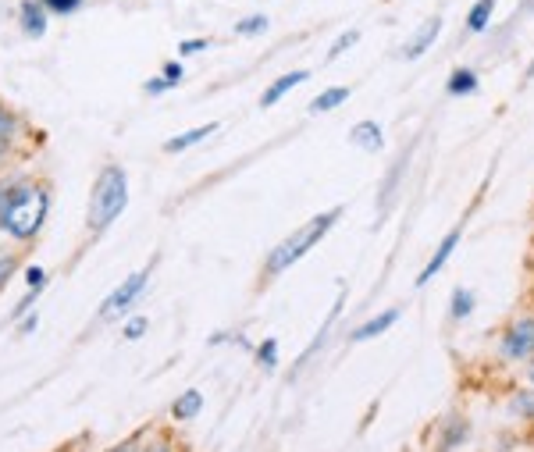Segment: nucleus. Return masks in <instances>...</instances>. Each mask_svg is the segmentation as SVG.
Segmentation results:
<instances>
[{
  "label": "nucleus",
  "instance_id": "obj_1",
  "mask_svg": "<svg viewBox=\"0 0 534 452\" xmlns=\"http://www.w3.org/2000/svg\"><path fill=\"white\" fill-rule=\"evenodd\" d=\"M47 189L40 186H18L4 193V203H0V228L15 239H33L36 232L47 221Z\"/></svg>",
  "mask_w": 534,
  "mask_h": 452
},
{
  "label": "nucleus",
  "instance_id": "obj_2",
  "mask_svg": "<svg viewBox=\"0 0 534 452\" xmlns=\"http://www.w3.org/2000/svg\"><path fill=\"white\" fill-rule=\"evenodd\" d=\"M125 203H129V178L122 168H104L93 186V200H89V228L104 232L107 225L122 218Z\"/></svg>",
  "mask_w": 534,
  "mask_h": 452
},
{
  "label": "nucleus",
  "instance_id": "obj_3",
  "mask_svg": "<svg viewBox=\"0 0 534 452\" xmlns=\"http://www.w3.org/2000/svg\"><path fill=\"white\" fill-rule=\"evenodd\" d=\"M335 221H339V210H328V214L314 218L310 225H303L300 232H292L282 246H275V250H271V257H267V271H271V275H282L285 267H292L300 257H307V253L321 243L324 232H328Z\"/></svg>",
  "mask_w": 534,
  "mask_h": 452
},
{
  "label": "nucleus",
  "instance_id": "obj_4",
  "mask_svg": "<svg viewBox=\"0 0 534 452\" xmlns=\"http://www.w3.org/2000/svg\"><path fill=\"white\" fill-rule=\"evenodd\" d=\"M143 289H146V271H136V275L125 278V282L104 299V307H100V317H104V321H111V317L125 314V310H129L132 303L139 299V292H143Z\"/></svg>",
  "mask_w": 534,
  "mask_h": 452
},
{
  "label": "nucleus",
  "instance_id": "obj_5",
  "mask_svg": "<svg viewBox=\"0 0 534 452\" xmlns=\"http://www.w3.org/2000/svg\"><path fill=\"white\" fill-rule=\"evenodd\" d=\"M502 353L520 360V356L534 353V321H520L506 331V342H502Z\"/></svg>",
  "mask_w": 534,
  "mask_h": 452
},
{
  "label": "nucleus",
  "instance_id": "obj_6",
  "mask_svg": "<svg viewBox=\"0 0 534 452\" xmlns=\"http://www.w3.org/2000/svg\"><path fill=\"white\" fill-rule=\"evenodd\" d=\"M438 33H442V18L435 15V18H428V22H424L421 29H417V33H413V40L403 47V57H406V61H417V57H421L424 50L435 47Z\"/></svg>",
  "mask_w": 534,
  "mask_h": 452
},
{
  "label": "nucleus",
  "instance_id": "obj_7",
  "mask_svg": "<svg viewBox=\"0 0 534 452\" xmlns=\"http://www.w3.org/2000/svg\"><path fill=\"white\" fill-rule=\"evenodd\" d=\"M47 15L50 11L43 8V0H25L22 8H18V22H22L25 36L40 40V36L47 33Z\"/></svg>",
  "mask_w": 534,
  "mask_h": 452
},
{
  "label": "nucleus",
  "instance_id": "obj_8",
  "mask_svg": "<svg viewBox=\"0 0 534 452\" xmlns=\"http://www.w3.org/2000/svg\"><path fill=\"white\" fill-rule=\"evenodd\" d=\"M456 243H460V232H449V235H445V239H442V246H438V250H435V257H431V264L424 267V271H421V278H417V285H428V278H435L438 271H442V267H445V260L453 257Z\"/></svg>",
  "mask_w": 534,
  "mask_h": 452
},
{
  "label": "nucleus",
  "instance_id": "obj_9",
  "mask_svg": "<svg viewBox=\"0 0 534 452\" xmlns=\"http://www.w3.org/2000/svg\"><path fill=\"white\" fill-rule=\"evenodd\" d=\"M303 79H307V72H289V75H282V79H275V82H271V89H264L260 104H264V107H275L278 100H282L285 93H289V89L300 86Z\"/></svg>",
  "mask_w": 534,
  "mask_h": 452
},
{
  "label": "nucleus",
  "instance_id": "obj_10",
  "mask_svg": "<svg viewBox=\"0 0 534 452\" xmlns=\"http://www.w3.org/2000/svg\"><path fill=\"white\" fill-rule=\"evenodd\" d=\"M399 321V310H385V314H378L374 321L360 324V328L353 331V342H364V339H374V335H381V331H389L392 324Z\"/></svg>",
  "mask_w": 534,
  "mask_h": 452
},
{
  "label": "nucleus",
  "instance_id": "obj_11",
  "mask_svg": "<svg viewBox=\"0 0 534 452\" xmlns=\"http://www.w3.org/2000/svg\"><path fill=\"white\" fill-rule=\"evenodd\" d=\"M214 129H218V125H200V129H189V132H182V136L168 139V143H164V150H168V154H182V150H189L193 143H203V139L211 136Z\"/></svg>",
  "mask_w": 534,
  "mask_h": 452
},
{
  "label": "nucleus",
  "instance_id": "obj_12",
  "mask_svg": "<svg viewBox=\"0 0 534 452\" xmlns=\"http://www.w3.org/2000/svg\"><path fill=\"white\" fill-rule=\"evenodd\" d=\"M349 139H353L360 150H381V143H385V139H381V125H374V122H360L349 132Z\"/></svg>",
  "mask_w": 534,
  "mask_h": 452
},
{
  "label": "nucleus",
  "instance_id": "obj_13",
  "mask_svg": "<svg viewBox=\"0 0 534 452\" xmlns=\"http://www.w3.org/2000/svg\"><path fill=\"white\" fill-rule=\"evenodd\" d=\"M492 15H495V0H478L467 15V29L470 33H485L488 22H492Z\"/></svg>",
  "mask_w": 534,
  "mask_h": 452
},
{
  "label": "nucleus",
  "instance_id": "obj_14",
  "mask_svg": "<svg viewBox=\"0 0 534 452\" xmlns=\"http://www.w3.org/2000/svg\"><path fill=\"white\" fill-rule=\"evenodd\" d=\"M349 100V89L346 86H335V89H324L321 97L310 104V111L314 114H324V111H335V107H342Z\"/></svg>",
  "mask_w": 534,
  "mask_h": 452
},
{
  "label": "nucleus",
  "instance_id": "obj_15",
  "mask_svg": "<svg viewBox=\"0 0 534 452\" xmlns=\"http://www.w3.org/2000/svg\"><path fill=\"white\" fill-rule=\"evenodd\" d=\"M474 86H478V75L470 68H460V72L449 75V93L453 97H467V93H474Z\"/></svg>",
  "mask_w": 534,
  "mask_h": 452
},
{
  "label": "nucleus",
  "instance_id": "obj_16",
  "mask_svg": "<svg viewBox=\"0 0 534 452\" xmlns=\"http://www.w3.org/2000/svg\"><path fill=\"white\" fill-rule=\"evenodd\" d=\"M200 406H203V396H200V392H186V396H182V399L175 403V410H171V413H175L178 420H189L193 413H200Z\"/></svg>",
  "mask_w": 534,
  "mask_h": 452
},
{
  "label": "nucleus",
  "instance_id": "obj_17",
  "mask_svg": "<svg viewBox=\"0 0 534 452\" xmlns=\"http://www.w3.org/2000/svg\"><path fill=\"white\" fill-rule=\"evenodd\" d=\"M267 15H250V18H243V22H235V33L239 36H260V33H267Z\"/></svg>",
  "mask_w": 534,
  "mask_h": 452
},
{
  "label": "nucleus",
  "instance_id": "obj_18",
  "mask_svg": "<svg viewBox=\"0 0 534 452\" xmlns=\"http://www.w3.org/2000/svg\"><path fill=\"white\" fill-rule=\"evenodd\" d=\"M15 132H18V118L11 111H4V107H0V146L11 143V139H15Z\"/></svg>",
  "mask_w": 534,
  "mask_h": 452
},
{
  "label": "nucleus",
  "instance_id": "obj_19",
  "mask_svg": "<svg viewBox=\"0 0 534 452\" xmlns=\"http://www.w3.org/2000/svg\"><path fill=\"white\" fill-rule=\"evenodd\" d=\"M470 310H474V292L456 289V296H453V317H467Z\"/></svg>",
  "mask_w": 534,
  "mask_h": 452
},
{
  "label": "nucleus",
  "instance_id": "obj_20",
  "mask_svg": "<svg viewBox=\"0 0 534 452\" xmlns=\"http://www.w3.org/2000/svg\"><path fill=\"white\" fill-rule=\"evenodd\" d=\"M82 0H43V8L47 11H57V15H72V11H79Z\"/></svg>",
  "mask_w": 534,
  "mask_h": 452
},
{
  "label": "nucleus",
  "instance_id": "obj_21",
  "mask_svg": "<svg viewBox=\"0 0 534 452\" xmlns=\"http://www.w3.org/2000/svg\"><path fill=\"white\" fill-rule=\"evenodd\" d=\"M356 40H360V33H356V29H349L346 36H339V40L332 43V50H328V57H339L342 50H349V47H353Z\"/></svg>",
  "mask_w": 534,
  "mask_h": 452
},
{
  "label": "nucleus",
  "instance_id": "obj_22",
  "mask_svg": "<svg viewBox=\"0 0 534 452\" xmlns=\"http://www.w3.org/2000/svg\"><path fill=\"white\" fill-rule=\"evenodd\" d=\"M275 353H278V342L275 339H267L264 342V346H260V364H264V367H275Z\"/></svg>",
  "mask_w": 534,
  "mask_h": 452
},
{
  "label": "nucleus",
  "instance_id": "obj_23",
  "mask_svg": "<svg viewBox=\"0 0 534 452\" xmlns=\"http://www.w3.org/2000/svg\"><path fill=\"white\" fill-rule=\"evenodd\" d=\"M207 47H211V40H186L178 47V54H203Z\"/></svg>",
  "mask_w": 534,
  "mask_h": 452
},
{
  "label": "nucleus",
  "instance_id": "obj_24",
  "mask_svg": "<svg viewBox=\"0 0 534 452\" xmlns=\"http://www.w3.org/2000/svg\"><path fill=\"white\" fill-rule=\"evenodd\" d=\"M11 275H15V257H0V289L8 285Z\"/></svg>",
  "mask_w": 534,
  "mask_h": 452
},
{
  "label": "nucleus",
  "instance_id": "obj_25",
  "mask_svg": "<svg viewBox=\"0 0 534 452\" xmlns=\"http://www.w3.org/2000/svg\"><path fill=\"white\" fill-rule=\"evenodd\" d=\"M143 331H146V321H143V317H132V321L125 324V339H139Z\"/></svg>",
  "mask_w": 534,
  "mask_h": 452
},
{
  "label": "nucleus",
  "instance_id": "obj_26",
  "mask_svg": "<svg viewBox=\"0 0 534 452\" xmlns=\"http://www.w3.org/2000/svg\"><path fill=\"white\" fill-rule=\"evenodd\" d=\"M164 89H171V82L164 79V75H161V79H150V82H146V93H150V97H161Z\"/></svg>",
  "mask_w": 534,
  "mask_h": 452
},
{
  "label": "nucleus",
  "instance_id": "obj_27",
  "mask_svg": "<svg viewBox=\"0 0 534 452\" xmlns=\"http://www.w3.org/2000/svg\"><path fill=\"white\" fill-rule=\"evenodd\" d=\"M161 75H164V79L171 82V86H175V82L182 79V65H178V61H168V65H164V72H161Z\"/></svg>",
  "mask_w": 534,
  "mask_h": 452
},
{
  "label": "nucleus",
  "instance_id": "obj_28",
  "mask_svg": "<svg viewBox=\"0 0 534 452\" xmlns=\"http://www.w3.org/2000/svg\"><path fill=\"white\" fill-rule=\"evenodd\" d=\"M25 278H29V285H33V289H43V278H47V275H43V267H29V275H25Z\"/></svg>",
  "mask_w": 534,
  "mask_h": 452
},
{
  "label": "nucleus",
  "instance_id": "obj_29",
  "mask_svg": "<svg viewBox=\"0 0 534 452\" xmlns=\"http://www.w3.org/2000/svg\"><path fill=\"white\" fill-rule=\"evenodd\" d=\"M150 452H168V445H154V449H150Z\"/></svg>",
  "mask_w": 534,
  "mask_h": 452
},
{
  "label": "nucleus",
  "instance_id": "obj_30",
  "mask_svg": "<svg viewBox=\"0 0 534 452\" xmlns=\"http://www.w3.org/2000/svg\"><path fill=\"white\" fill-rule=\"evenodd\" d=\"M527 79H534V61H531V68H527Z\"/></svg>",
  "mask_w": 534,
  "mask_h": 452
},
{
  "label": "nucleus",
  "instance_id": "obj_31",
  "mask_svg": "<svg viewBox=\"0 0 534 452\" xmlns=\"http://www.w3.org/2000/svg\"><path fill=\"white\" fill-rule=\"evenodd\" d=\"M531 378H534V371H531Z\"/></svg>",
  "mask_w": 534,
  "mask_h": 452
},
{
  "label": "nucleus",
  "instance_id": "obj_32",
  "mask_svg": "<svg viewBox=\"0 0 534 452\" xmlns=\"http://www.w3.org/2000/svg\"><path fill=\"white\" fill-rule=\"evenodd\" d=\"M0 150H4V146H0Z\"/></svg>",
  "mask_w": 534,
  "mask_h": 452
}]
</instances>
